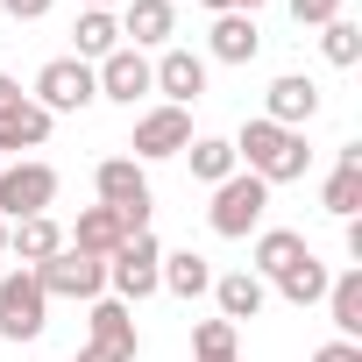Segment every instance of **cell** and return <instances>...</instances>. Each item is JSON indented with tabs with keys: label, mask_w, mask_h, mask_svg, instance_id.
I'll return each instance as SVG.
<instances>
[{
	"label": "cell",
	"mask_w": 362,
	"mask_h": 362,
	"mask_svg": "<svg viewBox=\"0 0 362 362\" xmlns=\"http://www.w3.org/2000/svg\"><path fill=\"white\" fill-rule=\"evenodd\" d=\"M235 163H242L249 177H263V185H291V177H305L313 149H305V135H298V128H277V121L249 114V121H242V135H235Z\"/></svg>",
	"instance_id": "6da1fadb"
},
{
	"label": "cell",
	"mask_w": 362,
	"mask_h": 362,
	"mask_svg": "<svg viewBox=\"0 0 362 362\" xmlns=\"http://www.w3.org/2000/svg\"><path fill=\"white\" fill-rule=\"evenodd\" d=\"M263 214H270V185H263V177H249V170H235V177H221V185H214L206 228H214L221 242H242V235L263 228Z\"/></svg>",
	"instance_id": "7a4b0ae2"
},
{
	"label": "cell",
	"mask_w": 362,
	"mask_h": 362,
	"mask_svg": "<svg viewBox=\"0 0 362 362\" xmlns=\"http://www.w3.org/2000/svg\"><path fill=\"white\" fill-rule=\"evenodd\" d=\"M93 185H100V206H114L128 235H142V228H149V206H156V192H149V170H142L135 156H100Z\"/></svg>",
	"instance_id": "3957f363"
},
{
	"label": "cell",
	"mask_w": 362,
	"mask_h": 362,
	"mask_svg": "<svg viewBox=\"0 0 362 362\" xmlns=\"http://www.w3.org/2000/svg\"><path fill=\"white\" fill-rule=\"evenodd\" d=\"M57 206V170L43 156H15V163H0V221H29V214H50Z\"/></svg>",
	"instance_id": "277c9868"
},
{
	"label": "cell",
	"mask_w": 362,
	"mask_h": 362,
	"mask_svg": "<svg viewBox=\"0 0 362 362\" xmlns=\"http://www.w3.org/2000/svg\"><path fill=\"white\" fill-rule=\"evenodd\" d=\"M156 270H163V242L142 228V235H128V242L107 256V291H114L121 305H142V298H156Z\"/></svg>",
	"instance_id": "5b68a950"
},
{
	"label": "cell",
	"mask_w": 362,
	"mask_h": 362,
	"mask_svg": "<svg viewBox=\"0 0 362 362\" xmlns=\"http://www.w3.org/2000/svg\"><path fill=\"white\" fill-rule=\"evenodd\" d=\"M43 327H50V298H43L36 270L22 263V270L0 277V341H36Z\"/></svg>",
	"instance_id": "8992f818"
},
{
	"label": "cell",
	"mask_w": 362,
	"mask_h": 362,
	"mask_svg": "<svg viewBox=\"0 0 362 362\" xmlns=\"http://www.w3.org/2000/svg\"><path fill=\"white\" fill-rule=\"evenodd\" d=\"M50 121L57 114H86L93 100H100V86H93V64H78V57H50L43 71H36V93H29Z\"/></svg>",
	"instance_id": "52a82bcc"
},
{
	"label": "cell",
	"mask_w": 362,
	"mask_h": 362,
	"mask_svg": "<svg viewBox=\"0 0 362 362\" xmlns=\"http://www.w3.org/2000/svg\"><path fill=\"white\" fill-rule=\"evenodd\" d=\"M36 284H43V298H78V305H93V298H107V263H93V256H78V249H57L50 263H36Z\"/></svg>",
	"instance_id": "ba28073f"
},
{
	"label": "cell",
	"mask_w": 362,
	"mask_h": 362,
	"mask_svg": "<svg viewBox=\"0 0 362 362\" xmlns=\"http://www.w3.org/2000/svg\"><path fill=\"white\" fill-rule=\"evenodd\" d=\"M185 142H192V107H149V114H135V135H128L135 163L185 156Z\"/></svg>",
	"instance_id": "9c48e42d"
},
{
	"label": "cell",
	"mask_w": 362,
	"mask_h": 362,
	"mask_svg": "<svg viewBox=\"0 0 362 362\" xmlns=\"http://www.w3.org/2000/svg\"><path fill=\"white\" fill-rule=\"evenodd\" d=\"M149 93H163V107H192V100L206 93V57L170 43V50L149 64Z\"/></svg>",
	"instance_id": "30bf717a"
},
{
	"label": "cell",
	"mask_w": 362,
	"mask_h": 362,
	"mask_svg": "<svg viewBox=\"0 0 362 362\" xmlns=\"http://www.w3.org/2000/svg\"><path fill=\"white\" fill-rule=\"evenodd\" d=\"M121 43L128 50H170L177 36V0H121Z\"/></svg>",
	"instance_id": "8fae6325"
},
{
	"label": "cell",
	"mask_w": 362,
	"mask_h": 362,
	"mask_svg": "<svg viewBox=\"0 0 362 362\" xmlns=\"http://www.w3.org/2000/svg\"><path fill=\"white\" fill-rule=\"evenodd\" d=\"M93 86H100V100H114V107H135V100L149 93V57L121 43L114 57H100V64H93Z\"/></svg>",
	"instance_id": "7c38bea8"
},
{
	"label": "cell",
	"mask_w": 362,
	"mask_h": 362,
	"mask_svg": "<svg viewBox=\"0 0 362 362\" xmlns=\"http://www.w3.org/2000/svg\"><path fill=\"white\" fill-rule=\"evenodd\" d=\"M320 114V86L305 78V71H284V78H270V93H263V121H277V128H298L305 135V121Z\"/></svg>",
	"instance_id": "4fadbf2b"
},
{
	"label": "cell",
	"mask_w": 362,
	"mask_h": 362,
	"mask_svg": "<svg viewBox=\"0 0 362 362\" xmlns=\"http://www.w3.org/2000/svg\"><path fill=\"white\" fill-rule=\"evenodd\" d=\"M43 142H50V114H43L29 93L0 107V163H15L22 149H43Z\"/></svg>",
	"instance_id": "5bb4252c"
},
{
	"label": "cell",
	"mask_w": 362,
	"mask_h": 362,
	"mask_svg": "<svg viewBox=\"0 0 362 362\" xmlns=\"http://www.w3.org/2000/svg\"><path fill=\"white\" fill-rule=\"evenodd\" d=\"M320 206L334 221H355V206H362V142H341L334 149V170H327V185H320Z\"/></svg>",
	"instance_id": "9a60e30c"
},
{
	"label": "cell",
	"mask_w": 362,
	"mask_h": 362,
	"mask_svg": "<svg viewBox=\"0 0 362 362\" xmlns=\"http://www.w3.org/2000/svg\"><path fill=\"white\" fill-rule=\"evenodd\" d=\"M256 50H263L256 15H214V29H206V57L214 64H256Z\"/></svg>",
	"instance_id": "2e32d148"
},
{
	"label": "cell",
	"mask_w": 362,
	"mask_h": 362,
	"mask_svg": "<svg viewBox=\"0 0 362 362\" xmlns=\"http://www.w3.org/2000/svg\"><path fill=\"white\" fill-rule=\"evenodd\" d=\"M121 242H128V228H121V214H114V206H86V214H78V228L64 235V249H78V256H93V263H107Z\"/></svg>",
	"instance_id": "e0dca14e"
},
{
	"label": "cell",
	"mask_w": 362,
	"mask_h": 362,
	"mask_svg": "<svg viewBox=\"0 0 362 362\" xmlns=\"http://www.w3.org/2000/svg\"><path fill=\"white\" fill-rule=\"evenodd\" d=\"M313 249H305V235L298 228H256V256H249V270L263 277V284H277L291 263H305Z\"/></svg>",
	"instance_id": "ac0fdd59"
},
{
	"label": "cell",
	"mask_w": 362,
	"mask_h": 362,
	"mask_svg": "<svg viewBox=\"0 0 362 362\" xmlns=\"http://www.w3.org/2000/svg\"><path fill=\"white\" fill-rule=\"evenodd\" d=\"M263 298H270V284H263L256 270H221V277H214V305H221V320H228V327L256 320V313H263Z\"/></svg>",
	"instance_id": "d6986e66"
},
{
	"label": "cell",
	"mask_w": 362,
	"mask_h": 362,
	"mask_svg": "<svg viewBox=\"0 0 362 362\" xmlns=\"http://www.w3.org/2000/svg\"><path fill=\"white\" fill-rule=\"evenodd\" d=\"M86 341L135 355V348H142V334H135V305H121V298H93V313H86Z\"/></svg>",
	"instance_id": "ffe728a7"
},
{
	"label": "cell",
	"mask_w": 362,
	"mask_h": 362,
	"mask_svg": "<svg viewBox=\"0 0 362 362\" xmlns=\"http://www.w3.org/2000/svg\"><path fill=\"white\" fill-rule=\"evenodd\" d=\"M57 249H64V228H57L50 214H29V221H15V228H8V256H22L29 270H36V263H50Z\"/></svg>",
	"instance_id": "44dd1931"
},
{
	"label": "cell",
	"mask_w": 362,
	"mask_h": 362,
	"mask_svg": "<svg viewBox=\"0 0 362 362\" xmlns=\"http://www.w3.org/2000/svg\"><path fill=\"white\" fill-rule=\"evenodd\" d=\"M320 305H327V320H334V341H362V270H341Z\"/></svg>",
	"instance_id": "7402d4cb"
},
{
	"label": "cell",
	"mask_w": 362,
	"mask_h": 362,
	"mask_svg": "<svg viewBox=\"0 0 362 362\" xmlns=\"http://www.w3.org/2000/svg\"><path fill=\"white\" fill-rule=\"evenodd\" d=\"M156 291H170V298H199V291H214V263H206L199 249H177V256H163Z\"/></svg>",
	"instance_id": "603a6c76"
},
{
	"label": "cell",
	"mask_w": 362,
	"mask_h": 362,
	"mask_svg": "<svg viewBox=\"0 0 362 362\" xmlns=\"http://www.w3.org/2000/svg\"><path fill=\"white\" fill-rule=\"evenodd\" d=\"M71 43H78V50H71L78 64H100V57H114V50H121V22H114L107 8H78V29H71Z\"/></svg>",
	"instance_id": "cb8c5ba5"
},
{
	"label": "cell",
	"mask_w": 362,
	"mask_h": 362,
	"mask_svg": "<svg viewBox=\"0 0 362 362\" xmlns=\"http://www.w3.org/2000/svg\"><path fill=\"white\" fill-rule=\"evenodd\" d=\"M327 284H334V270H327L320 256H305V263H291V270L277 277V298L305 313V305H320V298H327Z\"/></svg>",
	"instance_id": "d4e9b609"
},
{
	"label": "cell",
	"mask_w": 362,
	"mask_h": 362,
	"mask_svg": "<svg viewBox=\"0 0 362 362\" xmlns=\"http://www.w3.org/2000/svg\"><path fill=\"white\" fill-rule=\"evenodd\" d=\"M185 156H192V177H199V185H221V177L242 170V163H235V142H221V135H192Z\"/></svg>",
	"instance_id": "484cf974"
},
{
	"label": "cell",
	"mask_w": 362,
	"mask_h": 362,
	"mask_svg": "<svg viewBox=\"0 0 362 362\" xmlns=\"http://www.w3.org/2000/svg\"><path fill=\"white\" fill-rule=\"evenodd\" d=\"M320 57H327L334 71H355V64H362V29H355L348 15H334V22L320 29Z\"/></svg>",
	"instance_id": "4316f807"
},
{
	"label": "cell",
	"mask_w": 362,
	"mask_h": 362,
	"mask_svg": "<svg viewBox=\"0 0 362 362\" xmlns=\"http://www.w3.org/2000/svg\"><path fill=\"white\" fill-rule=\"evenodd\" d=\"M235 341H242V327L199 320V327H192V362H235Z\"/></svg>",
	"instance_id": "83f0119b"
},
{
	"label": "cell",
	"mask_w": 362,
	"mask_h": 362,
	"mask_svg": "<svg viewBox=\"0 0 362 362\" xmlns=\"http://www.w3.org/2000/svg\"><path fill=\"white\" fill-rule=\"evenodd\" d=\"M284 8H291V22H298V29H327V22L348 8V0H284Z\"/></svg>",
	"instance_id": "f1b7e54d"
},
{
	"label": "cell",
	"mask_w": 362,
	"mask_h": 362,
	"mask_svg": "<svg viewBox=\"0 0 362 362\" xmlns=\"http://www.w3.org/2000/svg\"><path fill=\"white\" fill-rule=\"evenodd\" d=\"M305 362H362V341H327V348H313Z\"/></svg>",
	"instance_id": "f546056e"
},
{
	"label": "cell",
	"mask_w": 362,
	"mask_h": 362,
	"mask_svg": "<svg viewBox=\"0 0 362 362\" xmlns=\"http://www.w3.org/2000/svg\"><path fill=\"white\" fill-rule=\"evenodd\" d=\"M0 8H8V15H15V22H43V15H50V8H57V0H0Z\"/></svg>",
	"instance_id": "4dcf8cb0"
},
{
	"label": "cell",
	"mask_w": 362,
	"mask_h": 362,
	"mask_svg": "<svg viewBox=\"0 0 362 362\" xmlns=\"http://www.w3.org/2000/svg\"><path fill=\"white\" fill-rule=\"evenodd\" d=\"M78 362H135V355H121V348H100V341H86V348H78Z\"/></svg>",
	"instance_id": "1f68e13d"
},
{
	"label": "cell",
	"mask_w": 362,
	"mask_h": 362,
	"mask_svg": "<svg viewBox=\"0 0 362 362\" xmlns=\"http://www.w3.org/2000/svg\"><path fill=\"white\" fill-rule=\"evenodd\" d=\"M206 8H214V15H256L263 0H206Z\"/></svg>",
	"instance_id": "d6a6232c"
},
{
	"label": "cell",
	"mask_w": 362,
	"mask_h": 362,
	"mask_svg": "<svg viewBox=\"0 0 362 362\" xmlns=\"http://www.w3.org/2000/svg\"><path fill=\"white\" fill-rule=\"evenodd\" d=\"M8 100H22V86H15L8 71H0V107H8Z\"/></svg>",
	"instance_id": "836d02e7"
},
{
	"label": "cell",
	"mask_w": 362,
	"mask_h": 362,
	"mask_svg": "<svg viewBox=\"0 0 362 362\" xmlns=\"http://www.w3.org/2000/svg\"><path fill=\"white\" fill-rule=\"evenodd\" d=\"M78 8H107V15H114V8H121V0H78Z\"/></svg>",
	"instance_id": "e575fe53"
},
{
	"label": "cell",
	"mask_w": 362,
	"mask_h": 362,
	"mask_svg": "<svg viewBox=\"0 0 362 362\" xmlns=\"http://www.w3.org/2000/svg\"><path fill=\"white\" fill-rule=\"evenodd\" d=\"M0 256H8V221H0Z\"/></svg>",
	"instance_id": "d590c367"
}]
</instances>
